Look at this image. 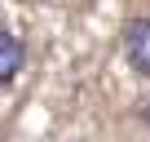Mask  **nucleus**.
<instances>
[{
  "label": "nucleus",
  "mask_w": 150,
  "mask_h": 142,
  "mask_svg": "<svg viewBox=\"0 0 150 142\" xmlns=\"http://www.w3.org/2000/svg\"><path fill=\"white\" fill-rule=\"evenodd\" d=\"M124 58L137 76H150V14L124 27Z\"/></svg>",
  "instance_id": "f257e3e1"
},
{
  "label": "nucleus",
  "mask_w": 150,
  "mask_h": 142,
  "mask_svg": "<svg viewBox=\"0 0 150 142\" xmlns=\"http://www.w3.org/2000/svg\"><path fill=\"white\" fill-rule=\"evenodd\" d=\"M22 40L13 36V31H0V85H9L18 71H22Z\"/></svg>",
  "instance_id": "f03ea898"
}]
</instances>
